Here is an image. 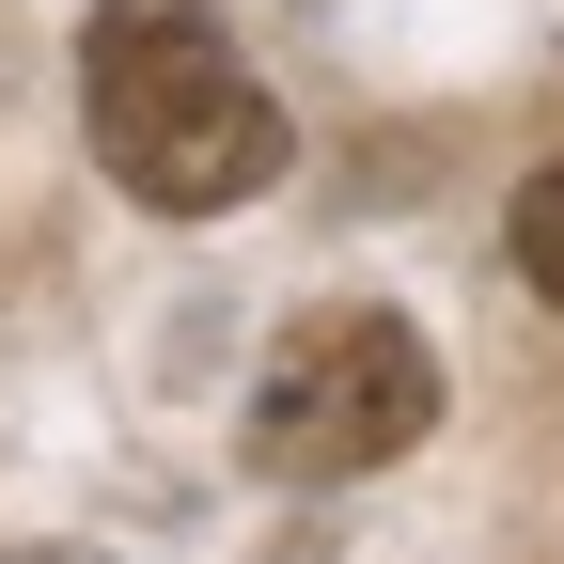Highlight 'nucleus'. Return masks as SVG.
Returning <instances> with one entry per match:
<instances>
[{
	"mask_svg": "<svg viewBox=\"0 0 564 564\" xmlns=\"http://www.w3.org/2000/svg\"><path fill=\"white\" fill-rule=\"evenodd\" d=\"M79 126L126 204H158V220H220L282 173V110L267 79L236 63V32L204 17V0H95L79 32Z\"/></svg>",
	"mask_w": 564,
	"mask_h": 564,
	"instance_id": "obj_1",
	"label": "nucleus"
},
{
	"mask_svg": "<svg viewBox=\"0 0 564 564\" xmlns=\"http://www.w3.org/2000/svg\"><path fill=\"white\" fill-rule=\"evenodd\" d=\"M423 423H440V361H423V329L377 314V299H345V314H299L267 345V377H251V470L267 486H361L392 470Z\"/></svg>",
	"mask_w": 564,
	"mask_h": 564,
	"instance_id": "obj_2",
	"label": "nucleus"
},
{
	"mask_svg": "<svg viewBox=\"0 0 564 564\" xmlns=\"http://www.w3.org/2000/svg\"><path fill=\"white\" fill-rule=\"evenodd\" d=\"M502 236H518V282H533L549 314H564V158H549V173L518 188V220H502Z\"/></svg>",
	"mask_w": 564,
	"mask_h": 564,
	"instance_id": "obj_3",
	"label": "nucleus"
},
{
	"mask_svg": "<svg viewBox=\"0 0 564 564\" xmlns=\"http://www.w3.org/2000/svg\"><path fill=\"white\" fill-rule=\"evenodd\" d=\"M0 564H95V549H0Z\"/></svg>",
	"mask_w": 564,
	"mask_h": 564,
	"instance_id": "obj_4",
	"label": "nucleus"
}]
</instances>
